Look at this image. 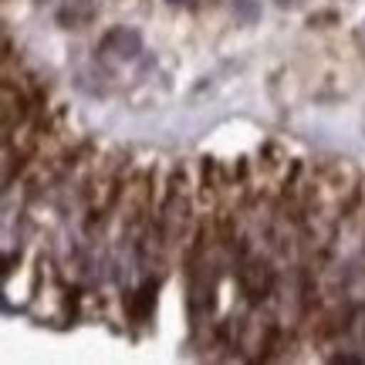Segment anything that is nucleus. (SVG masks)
Listing matches in <instances>:
<instances>
[{"label":"nucleus","instance_id":"nucleus-1","mask_svg":"<svg viewBox=\"0 0 365 365\" xmlns=\"http://www.w3.org/2000/svg\"><path fill=\"white\" fill-rule=\"evenodd\" d=\"M108 48H115L118 58L132 61L135 54L143 51V38H139V31H125V27H118V31L108 34Z\"/></svg>","mask_w":365,"mask_h":365},{"label":"nucleus","instance_id":"nucleus-2","mask_svg":"<svg viewBox=\"0 0 365 365\" xmlns=\"http://www.w3.org/2000/svg\"><path fill=\"white\" fill-rule=\"evenodd\" d=\"M234 14L240 17V24H254L261 17V7L254 0H234Z\"/></svg>","mask_w":365,"mask_h":365},{"label":"nucleus","instance_id":"nucleus-3","mask_svg":"<svg viewBox=\"0 0 365 365\" xmlns=\"http://www.w3.org/2000/svg\"><path fill=\"white\" fill-rule=\"evenodd\" d=\"M173 4H186V0H173Z\"/></svg>","mask_w":365,"mask_h":365}]
</instances>
